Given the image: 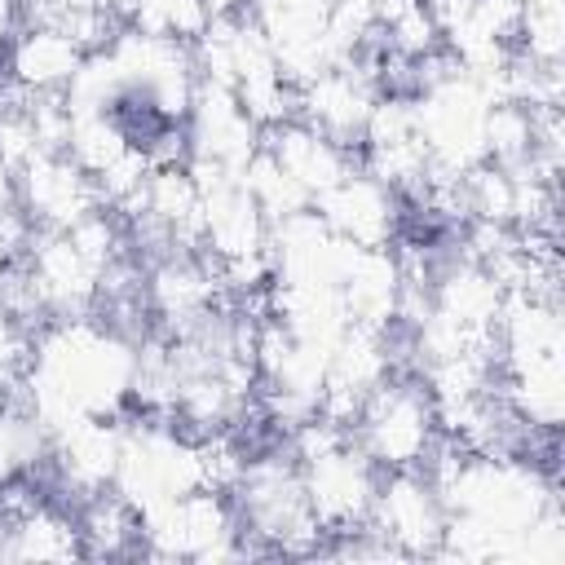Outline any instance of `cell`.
Instances as JSON below:
<instances>
[{"mask_svg": "<svg viewBox=\"0 0 565 565\" xmlns=\"http://www.w3.org/2000/svg\"><path fill=\"white\" fill-rule=\"evenodd\" d=\"M424 472L446 508L437 556L516 565L565 561L561 490L534 455H486L441 437Z\"/></svg>", "mask_w": 565, "mask_h": 565, "instance_id": "6da1fadb", "label": "cell"}, {"mask_svg": "<svg viewBox=\"0 0 565 565\" xmlns=\"http://www.w3.org/2000/svg\"><path fill=\"white\" fill-rule=\"evenodd\" d=\"M137 340L124 327L84 318H49L31 340L22 402L44 419L49 437L84 415H119L132 397Z\"/></svg>", "mask_w": 565, "mask_h": 565, "instance_id": "7a4b0ae2", "label": "cell"}, {"mask_svg": "<svg viewBox=\"0 0 565 565\" xmlns=\"http://www.w3.org/2000/svg\"><path fill=\"white\" fill-rule=\"evenodd\" d=\"M494 366L512 415L534 433H556L565 415V331L556 296L503 291Z\"/></svg>", "mask_w": 565, "mask_h": 565, "instance_id": "3957f363", "label": "cell"}, {"mask_svg": "<svg viewBox=\"0 0 565 565\" xmlns=\"http://www.w3.org/2000/svg\"><path fill=\"white\" fill-rule=\"evenodd\" d=\"M243 543L252 552H282V556H309L322 552V525L309 512L300 468L291 450H269V455H247L243 477L230 490Z\"/></svg>", "mask_w": 565, "mask_h": 565, "instance_id": "277c9868", "label": "cell"}, {"mask_svg": "<svg viewBox=\"0 0 565 565\" xmlns=\"http://www.w3.org/2000/svg\"><path fill=\"white\" fill-rule=\"evenodd\" d=\"M203 486V459H199V437L185 433L168 415H137L124 424L119 441V468L110 490L141 516L177 494H190Z\"/></svg>", "mask_w": 565, "mask_h": 565, "instance_id": "5b68a950", "label": "cell"}, {"mask_svg": "<svg viewBox=\"0 0 565 565\" xmlns=\"http://www.w3.org/2000/svg\"><path fill=\"white\" fill-rule=\"evenodd\" d=\"M349 437L380 472L424 468L433 446L441 441V424L433 397L419 375H388L353 415Z\"/></svg>", "mask_w": 565, "mask_h": 565, "instance_id": "8992f818", "label": "cell"}, {"mask_svg": "<svg viewBox=\"0 0 565 565\" xmlns=\"http://www.w3.org/2000/svg\"><path fill=\"white\" fill-rule=\"evenodd\" d=\"M137 552L154 561H234V556H247L252 547L243 543L230 494L199 486L190 494H177L141 512Z\"/></svg>", "mask_w": 565, "mask_h": 565, "instance_id": "52a82bcc", "label": "cell"}, {"mask_svg": "<svg viewBox=\"0 0 565 565\" xmlns=\"http://www.w3.org/2000/svg\"><path fill=\"white\" fill-rule=\"evenodd\" d=\"M300 468V486L309 499L313 521L322 525V534H349L358 525H366L375 486H380V468L362 455V446L344 433L340 441L296 459Z\"/></svg>", "mask_w": 565, "mask_h": 565, "instance_id": "ba28073f", "label": "cell"}, {"mask_svg": "<svg viewBox=\"0 0 565 565\" xmlns=\"http://www.w3.org/2000/svg\"><path fill=\"white\" fill-rule=\"evenodd\" d=\"M380 97H384L380 66L366 62V53H353V57L331 62L327 71H318L313 79L296 88V119L327 132L344 150H358Z\"/></svg>", "mask_w": 565, "mask_h": 565, "instance_id": "9c48e42d", "label": "cell"}, {"mask_svg": "<svg viewBox=\"0 0 565 565\" xmlns=\"http://www.w3.org/2000/svg\"><path fill=\"white\" fill-rule=\"evenodd\" d=\"M366 530H375L402 561L406 556H437L446 534V508L428 481L424 468H397L380 472Z\"/></svg>", "mask_w": 565, "mask_h": 565, "instance_id": "30bf717a", "label": "cell"}, {"mask_svg": "<svg viewBox=\"0 0 565 565\" xmlns=\"http://www.w3.org/2000/svg\"><path fill=\"white\" fill-rule=\"evenodd\" d=\"M26 282L40 300L44 322L49 318H84L102 300V269L75 247L66 230H31L22 252Z\"/></svg>", "mask_w": 565, "mask_h": 565, "instance_id": "8fae6325", "label": "cell"}, {"mask_svg": "<svg viewBox=\"0 0 565 565\" xmlns=\"http://www.w3.org/2000/svg\"><path fill=\"white\" fill-rule=\"evenodd\" d=\"M181 128H185V163H207L234 177L247 168V159L260 150V137H265L260 124L234 97V88L212 84V79L194 84Z\"/></svg>", "mask_w": 565, "mask_h": 565, "instance_id": "7c38bea8", "label": "cell"}, {"mask_svg": "<svg viewBox=\"0 0 565 565\" xmlns=\"http://www.w3.org/2000/svg\"><path fill=\"white\" fill-rule=\"evenodd\" d=\"M243 13L256 22L265 44L274 49V62L291 79V88H300L305 79L340 62L327 40L331 0H247Z\"/></svg>", "mask_w": 565, "mask_h": 565, "instance_id": "4fadbf2b", "label": "cell"}, {"mask_svg": "<svg viewBox=\"0 0 565 565\" xmlns=\"http://www.w3.org/2000/svg\"><path fill=\"white\" fill-rule=\"evenodd\" d=\"M362 168L380 177L402 199H419L428 185V146L415 124V102L406 93H384L366 119V132L358 141Z\"/></svg>", "mask_w": 565, "mask_h": 565, "instance_id": "5bb4252c", "label": "cell"}, {"mask_svg": "<svg viewBox=\"0 0 565 565\" xmlns=\"http://www.w3.org/2000/svg\"><path fill=\"white\" fill-rule=\"evenodd\" d=\"M18 207L31 230H71L102 207V194L66 150H49L18 168Z\"/></svg>", "mask_w": 565, "mask_h": 565, "instance_id": "9a60e30c", "label": "cell"}, {"mask_svg": "<svg viewBox=\"0 0 565 565\" xmlns=\"http://www.w3.org/2000/svg\"><path fill=\"white\" fill-rule=\"evenodd\" d=\"M313 212L322 225L358 247H388L402 225V194L388 190L380 177H371L362 163H353L318 203Z\"/></svg>", "mask_w": 565, "mask_h": 565, "instance_id": "2e32d148", "label": "cell"}, {"mask_svg": "<svg viewBox=\"0 0 565 565\" xmlns=\"http://www.w3.org/2000/svg\"><path fill=\"white\" fill-rule=\"evenodd\" d=\"M393 375V340L388 331H371V327H353L335 340V349L327 353V375H322V406L318 415L335 419V424H353L358 406Z\"/></svg>", "mask_w": 565, "mask_h": 565, "instance_id": "e0dca14e", "label": "cell"}, {"mask_svg": "<svg viewBox=\"0 0 565 565\" xmlns=\"http://www.w3.org/2000/svg\"><path fill=\"white\" fill-rule=\"evenodd\" d=\"M119 441H124L119 415H84V419L62 424L49 446L57 490H66L75 503L97 490H110L115 468H119Z\"/></svg>", "mask_w": 565, "mask_h": 565, "instance_id": "ac0fdd59", "label": "cell"}, {"mask_svg": "<svg viewBox=\"0 0 565 565\" xmlns=\"http://www.w3.org/2000/svg\"><path fill=\"white\" fill-rule=\"evenodd\" d=\"M216 291H221L216 265L203 260L199 252H163L146 274V309L172 335L203 322L216 309Z\"/></svg>", "mask_w": 565, "mask_h": 565, "instance_id": "d6986e66", "label": "cell"}, {"mask_svg": "<svg viewBox=\"0 0 565 565\" xmlns=\"http://www.w3.org/2000/svg\"><path fill=\"white\" fill-rule=\"evenodd\" d=\"M0 62H4V79L18 93L49 97V93H66L71 75L84 62V49L53 22H26L22 31L9 35Z\"/></svg>", "mask_w": 565, "mask_h": 565, "instance_id": "ffe728a7", "label": "cell"}, {"mask_svg": "<svg viewBox=\"0 0 565 565\" xmlns=\"http://www.w3.org/2000/svg\"><path fill=\"white\" fill-rule=\"evenodd\" d=\"M260 146L278 159V168L300 185V194L309 199V207L358 163L353 150H344L340 141H331L327 132L309 128L305 119H282L274 128H265Z\"/></svg>", "mask_w": 565, "mask_h": 565, "instance_id": "44dd1931", "label": "cell"}, {"mask_svg": "<svg viewBox=\"0 0 565 565\" xmlns=\"http://www.w3.org/2000/svg\"><path fill=\"white\" fill-rule=\"evenodd\" d=\"M340 300L353 327L388 331L402 309V265L393 247H349L340 274Z\"/></svg>", "mask_w": 565, "mask_h": 565, "instance_id": "7402d4cb", "label": "cell"}, {"mask_svg": "<svg viewBox=\"0 0 565 565\" xmlns=\"http://www.w3.org/2000/svg\"><path fill=\"white\" fill-rule=\"evenodd\" d=\"M75 530H79V552L97 556V561L137 552V543H141V516L115 490H97V494L79 499Z\"/></svg>", "mask_w": 565, "mask_h": 565, "instance_id": "603a6c76", "label": "cell"}, {"mask_svg": "<svg viewBox=\"0 0 565 565\" xmlns=\"http://www.w3.org/2000/svg\"><path fill=\"white\" fill-rule=\"evenodd\" d=\"M66 115H71L66 154H71L88 177L106 172L115 159H124V154L137 146L132 132H128V124H124L115 110H71V106H66Z\"/></svg>", "mask_w": 565, "mask_h": 565, "instance_id": "cb8c5ba5", "label": "cell"}, {"mask_svg": "<svg viewBox=\"0 0 565 565\" xmlns=\"http://www.w3.org/2000/svg\"><path fill=\"white\" fill-rule=\"evenodd\" d=\"M124 22L146 31V35H159V40L194 44L207 31L212 13H207L203 0H128Z\"/></svg>", "mask_w": 565, "mask_h": 565, "instance_id": "d4e9b609", "label": "cell"}, {"mask_svg": "<svg viewBox=\"0 0 565 565\" xmlns=\"http://www.w3.org/2000/svg\"><path fill=\"white\" fill-rule=\"evenodd\" d=\"M238 181H243V190L256 199V207L265 212L269 225L282 221V216H291V212H305V207H309V199L300 194V185L278 168V159H274L265 146L247 159V168L238 172Z\"/></svg>", "mask_w": 565, "mask_h": 565, "instance_id": "484cf974", "label": "cell"}, {"mask_svg": "<svg viewBox=\"0 0 565 565\" xmlns=\"http://www.w3.org/2000/svg\"><path fill=\"white\" fill-rule=\"evenodd\" d=\"M534 146V110L521 102H494L486 115V159L499 168L530 163Z\"/></svg>", "mask_w": 565, "mask_h": 565, "instance_id": "4316f807", "label": "cell"}, {"mask_svg": "<svg viewBox=\"0 0 565 565\" xmlns=\"http://www.w3.org/2000/svg\"><path fill=\"white\" fill-rule=\"evenodd\" d=\"M31 340L35 331L9 309H0V397H18L26 362H31Z\"/></svg>", "mask_w": 565, "mask_h": 565, "instance_id": "83f0119b", "label": "cell"}, {"mask_svg": "<svg viewBox=\"0 0 565 565\" xmlns=\"http://www.w3.org/2000/svg\"><path fill=\"white\" fill-rule=\"evenodd\" d=\"M18 212V172L0 159V216Z\"/></svg>", "mask_w": 565, "mask_h": 565, "instance_id": "f1b7e54d", "label": "cell"}, {"mask_svg": "<svg viewBox=\"0 0 565 565\" xmlns=\"http://www.w3.org/2000/svg\"><path fill=\"white\" fill-rule=\"evenodd\" d=\"M9 265H13V256H9L4 247H0V278H4V269H9Z\"/></svg>", "mask_w": 565, "mask_h": 565, "instance_id": "f546056e", "label": "cell"}, {"mask_svg": "<svg viewBox=\"0 0 565 565\" xmlns=\"http://www.w3.org/2000/svg\"><path fill=\"white\" fill-rule=\"evenodd\" d=\"M0 406H4V397H0Z\"/></svg>", "mask_w": 565, "mask_h": 565, "instance_id": "4dcf8cb0", "label": "cell"}]
</instances>
